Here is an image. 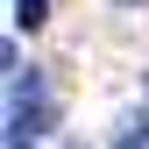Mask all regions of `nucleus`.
Wrapping results in <instances>:
<instances>
[{"instance_id": "nucleus-1", "label": "nucleus", "mask_w": 149, "mask_h": 149, "mask_svg": "<svg viewBox=\"0 0 149 149\" xmlns=\"http://www.w3.org/2000/svg\"><path fill=\"white\" fill-rule=\"evenodd\" d=\"M43 14H50V0H14V29H43Z\"/></svg>"}, {"instance_id": "nucleus-2", "label": "nucleus", "mask_w": 149, "mask_h": 149, "mask_svg": "<svg viewBox=\"0 0 149 149\" xmlns=\"http://www.w3.org/2000/svg\"><path fill=\"white\" fill-rule=\"evenodd\" d=\"M114 149H149V128H142V135H121Z\"/></svg>"}, {"instance_id": "nucleus-3", "label": "nucleus", "mask_w": 149, "mask_h": 149, "mask_svg": "<svg viewBox=\"0 0 149 149\" xmlns=\"http://www.w3.org/2000/svg\"><path fill=\"white\" fill-rule=\"evenodd\" d=\"M121 7H135V0H121Z\"/></svg>"}, {"instance_id": "nucleus-4", "label": "nucleus", "mask_w": 149, "mask_h": 149, "mask_svg": "<svg viewBox=\"0 0 149 149\" xmlns=\"http://www.w3.org/2000/svg\"><path fill=\"white\" fill-rule=\"evenodd\" d=\"M14 149H29V142H14Z\"/></svg>"}, {"instance_id": "nucleus-5", "label": "nucleus", "mask_w": 149, "mask_h": 149, "mask_svg": "<svg viewBox=\"0 0 149 149\" xmlns=\"http://www.w3.org/2000/svg\"><path fill=\"white\" fill-rule=\"evenodd\" d=\"M71 149H85V142H71Z\"/></svg>"}]
</instances>
